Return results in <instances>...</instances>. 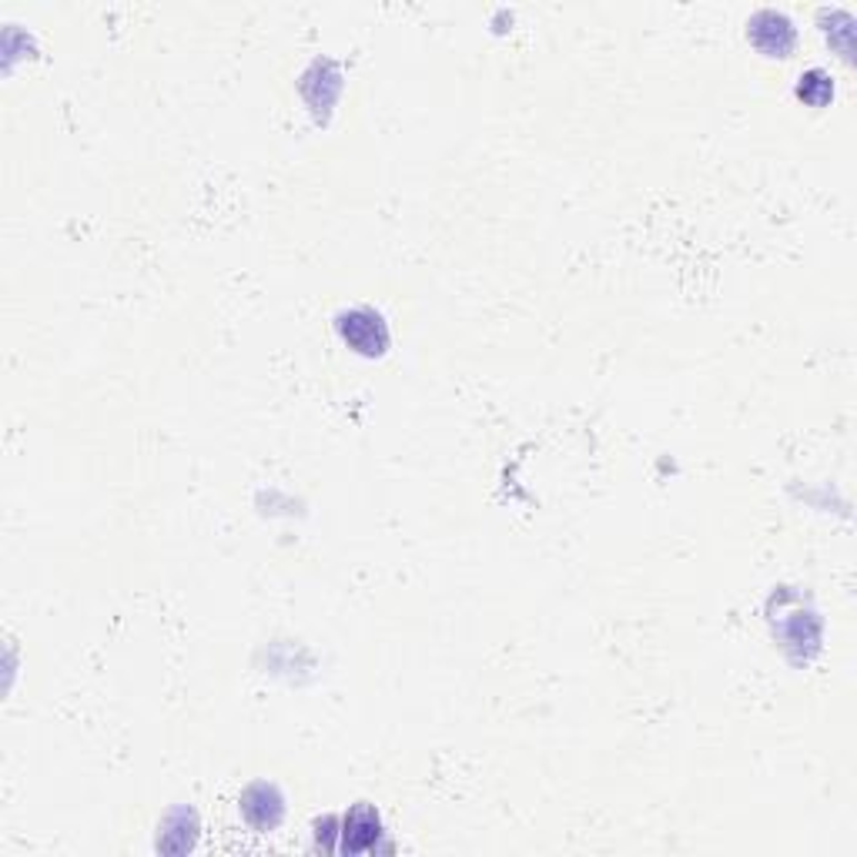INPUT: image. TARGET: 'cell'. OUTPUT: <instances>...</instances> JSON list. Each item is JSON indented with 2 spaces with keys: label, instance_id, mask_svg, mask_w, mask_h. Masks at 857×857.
Listing matches in <instances>:
<instances>
[{
  "label": "cell",
  "instance_id": "obj_1",
  "mask_svg": "<svg viewBox=\"0 0 857 857\" xmlns=\"http://www.w3.org/2000/svg\"><path fill=\"white\" fill-rule=\"evenodd\" d=\"M339 332L342 339L362 352V356H382L386 346H389V329L382 322L379 312L372 309H352V312H342L339 316Z\"/></svg>",
  "mask_w": 857,
  "mask_h": 857
},
{
  "label": "cell",
  "instance_id": "obj_2",
  "mask_svg": "<svg viewBox=\"0 0 857 857\" xmlns=\"http://www.w3.org/2000/svg\"><path fill=\"white\" fill-rule=\"evenodd\" d=\"M241 814H245V820H248L251 827L271 830V827H278V820H281V814H285V800H281V794H278L275 784L258 780V784H251V787L241 794Z\"/></svg>",
  "mask_w": 857,
  "mask_h": 857
},
{
  "label": "cell",
  "instance_id": "obj_3",
  "mask_svg": "<svg viewBox=\"0 0 857 857\" xmlns=\"http://www.w3.org/2000/svg\"><path fill=\"white\" fill-rule=\"evenodd\" d=\"M379 834H382V820H379L376 807L359 804L342 820V850H349V854L369 850V847H376Z\"/></svg>",
  "mask_w": 857,
  "mask_h": 857
},
{
  "label": "cell",
  "instance_id": "obj_4",
  "mask_svg": "<svg viewBox=\"0 0 857 857\" xmlns=\"http://www.w3.org/2000/svg\"><path fill=\"white\" fill-rule=\"evenodd\" d=\"M750 38H754V44H757L760 51L777 54V58H784V54L794 48V28H790V21H787L784 14H777V11H760V14L750 21Z\"/></svg>",
  "mask_w": 857,
  "mask_h": 857
},
{
  "label": "cell",
  "instance_id": "obj_5",
  "mask_svg": "<svg viewBox=\"0 0 857 857\" xmlns=\"http://www.w3.org/2000/svg\"><path fill=\"white\" fill-rule=\"evenodd\" d=\"M195 830H198V824H195V814H191V810H175V814L168 817L165 830H161V840H158V847H165L171 837H178V840H175V850H188V847L195 844Z\"/></svg>",
  "mask_w": 857,
  "mask_h": 857
},
{
  "label": "cell",
  "instance_id": "obj_6",
  "mask_svg": "<svg viewBox=\"0 0 857 857\" xmlns=\"http://www.w3.org/2000/svg\"><path fill=\"white\" fill-rule=\"evenodd\" d=\"M797 94H800L804 101H810V104H824V101L830 98V78H827L824 71H807V74L800 78Z\"/></svg>",
  "mask_w": 857,
  "mask_h": 857
}]
</instances>
